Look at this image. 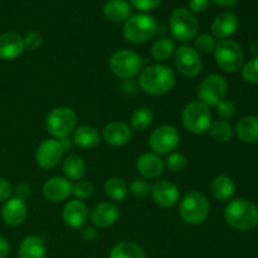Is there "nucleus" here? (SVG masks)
<instances>
[{"label":"nucleus","mask_w":258,"mask_h":258,"mask_svg":"<svg viewBox=\"0 0 258 258\" xmlns=\"http://www.w3.org/2000/svg\"><path fill=\"white\" fill-rule=\"evenodd\" d=\"M175 73L165 64H150L143 68L139 76L141 90L151 96H164L175 86Z\"/></svg>","instance_id":"f257e3e1"},{"label":"nucleus","mask_w":258,"mask_h":258,"mask_svg":"<svg viewBox=\"0 0 258 258\" xmlns=\"http://www.w3.org/2000/svg\"><path fill=\"white\" fill-rule=\"evenodd\" d=\"M224 218L237 231H251L258 224V207L248 199L237 198L226 207Z\"/></svg>","instance_id":"f03ea898"},{"label":"nucleus","mask_w":258,"mask_h":258,"mask_svg":"<svg viewBox=\"0 0 258 258\" xmlns=\"http://www.w3.org/2000/svg\"><path fill=\"white\" fill-rule=\"evenodd\" d=\"M158 32V22L151 15L141 14L131 15L122 28L123 37L133 44H144L155 37Z\"/></svg>","instance_id":"7ed1b4c3"},{"label":"nucleus","mask_w":258,"mask_h":258,"mask_svg":"<svg viewBox=\"0 0 258 258\" xmlns=\"http://www.w3.org/2000/svg\"><path fill=\"white\" fill-rule=\"evenodd\" d=\"M211 211L208 198L201 191H190L186 194L179 204V214L185 223L202 224L207 221Z\"/></svg>","instance_id":"20e7f679"},{"label":"nucleus","mask_w":258,"mask_h":258,"mask_svg":"<svg viewBox=\"0 0 258 258\" xmlns=\"http://www.w3.org/2000/svg\"><path fill=\"white\" fill-rule=\"evenodd\" d=\"M184 128L194 135H202L209 130L212 125V113L207 105L201 101L188 103L181 113Z\"/></svg>","instance_id":"39448f33"},{"label":"nucleus","mask_w":258,"mask_h":258,"mask_svg":"<svg viewBox=\"0 0 258 258\" xmlns=\"http://www.w3.org/2000/svg\"><path fill=\"white\" fill-rule=\"evenodd\" d=\"M171 37L179 42H189L196 38L199 30V22L196 15L186 8L174 10L169 19Z\"/></svg>","instance_id":"423d86ee"},{"label":"nucleus","mask_w":258,"mask_h":258,"mask_svg":"<svg viewBox=\"0 0 258 258\" xmlns=\"http://www.w3.org/2000/svg\"><path fill=\"white\" fill-rule=\"evenodd\" d=\"M108 67L116 77L121 80H131L143 70V58L134 50L121 49L111 55Z\"/></svg>","instance_id":"0eeeda50"},{"label":"nucleus","mask_w":258,"mask_h":258,"mask_svg":"<svg viewBox=\"0 0 258 258\" xmlns=\"http://www.w3.org/2000/svg\"><path fill=\"white\" fill-rule=\"evenodd\" d=\"M77 122V115L75 111L67 106H59L55 107L48 113L45 126L50 135L57 140L68 138L73 130L76 128Z\"/></svg>","instance_id":"6e6552de"},{"label":"nucleus","mask_w":258,"mask_h":258,"mask_svg":"<svg viewBox=\"0 0 258 258\" xmlns=\"http://www.w3.org/2000/svg\"><path fill=\"white\" fill-rule=\"evenodd\" d=\"M214 58L219 67L229 73L237 72L243 67L244 53L241 45L234 40L224 39L217 43L214 48Z\"/></svg>","instance_id":"1a4fd4ad"},{"label":"nucleus","mask_w":258,"mask_h":258,"mask_svg":"<svg viewBox=\"0 0 258 258\" xmlns=\"http://www.w3.org/2000/svg\"><path fill=\"white\" fill-rule=\"evenodd\" d=\"M227 88H228V85H227L226 78L223 76L213 73V75L207 76L202 81L197 95H198L199 101L208 107L217 106L226 98Z\"/></svg>","instance_id":"9d476101"},{"label":"nucleus","mask_w":258,"mask_h":258,"mask_svg":"<svg viewBox=\"0 0 258 258\" xmlns=\"http://www.w3.org/2000/svg\"><path fill=\"white\" fill-rule=\"evenodd\" d=\"M180 143L178 130L171 125H161L151 133L149 146L156 155H169L174 153Z\"/></svg>","instance_id":"9b49d317"},{"label":"nucleus","mask_w":258,"mask_h":258,"mask_svg":"<svg viewBox=\"0 0 258 258\" xmlns=\"http://www.w3.org/2000/svg\"><path fill=\"white\" fill-rule=\"evenodd\" d=\"M175 67L184 77L196 78L202 71V59L199 53L190 45L179 47L174 53Z\"/></svg>","instance_id":"f8f14e48"},{"label":"nucleus","mask_w":258,"mask_h":258,"mask_svg":"<svg viewBox=\"0 0 258 258\" xmlns=\"http://www.w3.org/2000/svg\"><path fill=\"white\" fill-rule=\"evenodd\" d=\"M64 150L57 139H45L38 145L35 151V163L44 170L55 168L63 158Z\"/></svg>","instance_id":"ddd939ff"},{"label":"nucleus","mask_w":258,"mask_h":258,"mask_svg":"<svg viewBox=\"0 0 258 258\" xmlns=\"http://www.w3.org/2000/svg\"><path fill=\"white\" fill-rule=\"evenodd\" d=\"M151 197L154 203L158 204L161 208H171L175 206L180 198L179 188L174 183L168 180L156 181L151 186Z\"/></svg>","instance_id":"4468645a"},{"label":"nucleus","mask_w":258,"mask_h":258,"mask_svg":"<svg viewBox=\"0 0 258 258\" xmlns=\"http://www.w3.org/2000/svg\"><path fill=\"white\" fill-rule=\"evenodd\" d=\"M73 184L63 176H52L43 185V194L52 203L64 202L72 196Z\"/></svg>","instance_id":"2eb2a0df"},{"label":"nucleus","mask_w":258,"mask_h":258,"mask_svg":"<svg viewBox=\"0 0 258 258\" xmlns=\"http://www.w3.org/2000/svg\"><path fill=\"white\" fill-rule=\"evenodd\" d=\"M62 219L66 226L72 229L83 228L88 221V208L82 201H70L62 211Z\"/></svg>","instance_id":"dca6fc26"},{"label":"nucleus","mask_w":258,"mask_h":258,"mask_svg":"<svg viewBox=\"0 0 258 258\" xmlns=\"http://www.w3.org/2000/svg\"><path fill=\"white\" fill-rule=\"evenodd\" d=\"M28 217V207L24 201L9 198L2 207V219L10 227H18L25 222Z\"/></svg>","instance_id":"f3484780"},{"label":"nucleus","mask_w":258,"mask_h":258,"mask_svg":"<svg viewBox=\"0 0 258 258\" xmlns=\"http://www.w3.org/2000/svg\"><path fill=\"white\" fill-rule=\"evenodd\" d=\"M25 49L24 39L15 32H7L0 35V59L13 60L23 54Z\"/></svg>","instance_id":"a211bd4d"},{"label":"nucleus","mask_w":258,"mask_h":258,"mask_svg":"<svg viewBox=\"0 0 258 258\" xmlns=\"http://www.w3.org/2000/svg\"><path fill=\"white\" fill-rule=\"evenodd\" d=\"M103 140L111 146H123L133 139V130L122 121H112L103 127Z\"/></svg>","instance_id":"6ab92c4d"},{"label":"nucleus","mask_w":258,"mask_h":258,"mask_svg":"<svg viewBox=\"0 0 258 258\" xmlns=\"http://www.w3.org/2000/svg\"><path fill=\"white\" fill-rule=\"evenodd\" d=\"M239 25L238 17L232 12H223L214 18L212 23V34L218 39H227L237 32Z\"/></svg>","instance_id":"aec40b11"},{"label":"nucleus","mask_w":258,"mask_h":258,"mask_svg":"<svg viewBox=\"0 0 258 258\" xmlns=\"http://www.w3.org/2000/svg\"><path fill=\"white\" fill-rule=\"evenodd\" d=\"M90 218L92 224L100 228H106L115 224L120 218V209L116 204L108 203H100L91 211Z\"/></svg>","instance_id":"412c9836"},{"label":"nucleus","mask_w":258,"mask_h":258,"mask_svg":"<svg viewBox=\"0 0 258 258\" xmlns=\"http://www.w3.org/2000/svg\"><path fill=\"white\" fill-rule=\"evenodd\" d=\"M136 169L144 179H155L163 174L165 165L159 155L153 153L143 154L136 160Z\"/></svg>","instance_id":"4be33fe9"},{"label":"nucleus","mask_w":258,"mask_h":258,"mask_svg":"<svg viewBox=\"0 0 258 258\" xmlns=\"http://www.w3.org/2000/svg\"><path fill=\"white\" fill-rule=\"evenodd\" d=\"M103 15L110 22H126L131 17V7L126 0H107L103 5Z\"/></svg>","instance_id":"5701e85b"},{"label":"nucleus","mask_w":258,"mask_h":258,"mask_svg":"<svg viewBox=\"0 0 258 258\" xmlns=\"http://www.w3.org/2000/svg\"><path fill=\"white\" fill-rule=\"evenodd\" d=\"M236 134L241 141L246 144H253L258 141V117L257 116H244L237 122Z\"/></svg>","instance_id":"b1692460"},{"label":"nucleus","mask_w":258,"mask_h":258,"mask_svg":"<svg viewBox=\"0 0 258 258\" xmlns=\"http://www.w3.org/2000/svg\"><path fill=\"white\" fill-rule=\"evenodd\" d=\"M236 185L232 178L227 175H219L212 180L211 193L213 198L218 202H227L233 197Z\"/></svg>","instance_id":"393cba45"},{"label":"nucleus","mask_w":258,"mask_h":258,"mask_svg":"<svg viewBox=\"0 0 258 258\" xmlns=\"http://www.w3.org/2000/svg\"><path fill=\"white\" fill-rule=\"evenodd\" d=\"M73 144L82 149H95L100 144V134L90 125H81L75 128Z\"/></svg>","instance_id":"a878e982"},{"label":"nucleus","mask_w":258,"mask_h":258,"mask_svg":"<svg viewBox=\"0 0 258 258\" xmlns=\"http://www.w3.org/2000/svg\"><path fill=\"white\" fill-rule=\"evenodd\" d=\"M47 248L40 237L28 236L19 246V258H45Z\"/></svg>","instance_id":"bb28decb"},{"label":"nucleus","mask_w":258,"mask_h":258,"mask_svg":"<svg viewBox=\"0 0 258 258\" xmlns=\"http://www.w3.org/2000/svg\"><path fill=\"white\" fill-rule=\"evenodd\" d=\"M62 170L64 174V178H67L68 180H82L86 174V163L82 156L72 154L64 159Z\"/></svg>","instance_id":"cd10ccee"},{"label":"nucleus","mask_w":258,"mask_h":258,"mask_svg":"<svg viewBox=\"0 0 258 258\" xmlns=\"http://www.w3.org/2000/svg\"><path fill=\"white\" fill-rule=\"evenodd\" d=\"M108 258H146L144 249L134 242L123 241L113 246Z\"/></svg>","instance_id":"c85d7f7f"},{"label":"nucleus","mask_w":258,"mask_h":258,"mask_svg":"<svg viewBox=\"0 0 258 258\" xmlns=\"http://www.w3.org/2000/svg\"><path fill=\"white\" fill-rule=\"evenodd\" d=\"M175 42L171 38H159L151 45V55L158 62H165L175 53Z\"/></svg>","instance_id":"c756f323"},{"label":"nucleus","mask_w":258,"mask_h":258,"mask_svg":"<svg viewBox=\"0 0 258 258\" xmlns=\"http://www.w3.org/2000/svg\"><path fill=\"white\" fill-rule=\"evenodd\" d=\"M208 131L211 138L217 143H228L232 140L234 134L233 127L227 120L212 121V125Z\"/></svg>","instance_id":"7c9ffc66"},{"label":"nucleus","mask_w":258,"mask_h":258,"mask_svg":"<svg viewBox=\"0 0 258 258\" xmlns=\"http://www.w3.org/2000/svg\"><path fill=\"white\" fill-rule=\"evenodd\" d=\"M127 185L121 178H108L105 183V193L111 201L122 202L127 197Z\"/></svg>","instance_id":"2f4dec72"},{"label":"nucleus","mask_w":258,"mask_h":258,"mask_svg":"<svg viewBox=\"0 0 258 258\" xmlns=\"http://www.w3.org/2000/svg\"><path fill=\"white\" fill-rule=\"evenodd\" d=\"M154 121V113L149 107H139L131 115V127L136 131H145Z\"/></svg>","instance_id":"473e14b6"},{"label":"nucleus","mask_w":258,"mask_h":258,"mask_svg":"<svg viewBox=\"0 0 258 258\" xmlns=\"http://www.w3.org/2000/svg\"><path fill=\"white\" fill-rule=\"evenodd\" d=\"M164 165L171 173H179V171H183L188 166V159H186L184 154L171 153L165 159Z\"/></svg>","instance_id":"72a5a7b5"},{"label":"nucleus","mask_w":258,"mask_h":258,"mask_svg":"<svg viewBox=\"0 0 258 258\" xmlns=\"http://www.w3.org/2000/svg\"><path fill=\"white\" fill-rule=\"evenodd\" d=\"M216 40L214 37L211 34H204L198 35L194 40V49L198 53H203V54H208V53L213 52L214 48H216Z\"/></svg>","instance_id":"f704fd0d"},{"label":"nucleus","mask_w":258,"mask_h":258,"mask_svg":"<svg viewBox=\"0 0 258 258\" xmlns=\"http://www.w3.org/2000/svg\"><path fill=\"white\" fill-rule=\"evenodd\" d=\"M130 191L136 198H145L151 193V185L146 179H134L130 183Z\"/></svg>","instance_id":"c9c22d12"},{"label":"nucleus","mask_w":258,"mask_h":258,"mask_svg":"<svg viewBox=\"0 0 258 258\" xmlns=\"http://www.w3.org/2000/svg\"><path fill=\"white\" fill-rule=\"evenodd\" d=\"M242 78L248 83H258V57L252 58L242 67Z\"/></svg>","instance_id":"e433bc0d"},{"label":"nucleus","mask_w":258,"mask_h":258,"mask_svg":"<svg viewBox=\"0 0 258 258\" xmlns=\"http://www.w3.org/2000/svg\"><path fill=\"white\" fill-rule=\"evenodd\" d=\"M93 193V186L90 181L87 180H78L73 184L72 194L80 201L88 199Z\"/></svg>","instance_id":"4c0bfd02"},{"label":"nucleus","mask_w":258,"mask_h":258,"mask_svg":"<svg viewBox=\"0 0 258 258\" xmlns=\"http://www.w3.org/2000/svg\"><path fill=\"white\" fill-rule=\"evenodd\" d=\"M217 112L221 116L222 120H229V118L234 117L237 112V107L231 101L223 100L217 105Z\"/></svg>","instance_id":"58836bf2"},{"label":"nucleus","mask_w":258,"mask_h":258,"mask_svg":"<svg viewBox=\"0 0 258 258\" xmlns=\"http://www.w3.org/2000/svg\"><path fill=\"white\" fill-rule=\"evenodd\" d=\"M24 39V44L27 49L35 50L38 48L42 47L43 44V37L39 32H35V30H32V32L27 33L25 37H23Z\"/></svg>","instance_id":"ea45409f"},{"label":"nucleus","mask_w":258,"mask_h":258,"mask_svg":"<svg viewBox=\"0 0 258 258\" xmlns=\"http://www.w3.org/2000/svg\"><path fill=\"white\" fill-rule=\"evenodd\" d=\"M130 2L140 12H150L160 5L161 0H130Z\"/></svg>","instance_id":"a19ab883"},{"label":"nucleus","mask_w":258,"mask_h":258,"mask_svg":"<svg viewBox=\"0 0 258 258\" xmlns=\"http://www.w3.org/2000/svg\"><path fill=\"white\" fill-rule=\"evenodd\" d=\"M12 194L13 186L10 184V181L8 179L0 176V202L8 201L9 198H12Z\"/></svg>","instance_id":"79ce46f5"},{"label":"nucleus","mask_w":258,"mask_h":258,"mask_svg":"<svg viewBox=\"0 0 258 258\" xmlns=\"http://www.w3.org/2000/svg\"><path fill=\"white\" fill-rule=\"evenodd\" d=\"M211 0H189V10L191 13H204L209 8Z\"/></svg>","instance_id":"37998d69"},{"label":"nucleus","mask_w":258,"mask_h":258,"mask_svg":"<svg viewBox=\"0 0 258 258\" xmlns=\"http://www.w3.org/2000/svg\"><path fill=\"white\" fill-rule=\"evenodd\" d=\"M14 193H15V198L25 202L30 197L32 189H30V185H28V184H25V183H22V184H19V185H17Z\"/></svg>","instance_id":"c03bdc74"},{"label":"nucleus","mask_w":258,"mask_h":258,"mask_svg":"<svg viewBox=\"0 0 258 258\" xmlns=\"http://www.w3.org/2000/svg\"><path fill=\"white\" fill-rule=\"evenodd\" d=\"M82 237L85 241L92 242L97 238V232H96V229L93 227H85L82 231Z\"/></svg>","instance_id":"a18cd8bd"},{"label":"nucleus","mask_w":258,"mask_h":258,"mask_svg":"<svg viewBox=\"0 0 258 258\" xmlns=\"http://www.w3.org/2000/svg\"><path fill=\"white\" fill-rule=\"evenodd\" d=\"M10 253V243L7 238L0 237V258H7Z\"/></svg>","instance_id":"49530a36"},{"label":"nucleus","mask_w":258,"mask_h":258,"mask_svg":"<svg viewBox=\"0 0 258 258\" xmlns=\"http://www.w3.org/2000/svg\"><path fill=\"white\" fill-rule=\"evenodd\" d=\"M216 5H219V7L223 8H228V7H233L234 4H237L238 0H212Z\"/></svg>","instance_id":"de8ad7c7"},{"label":"nucleus","mask_w":258,"mask_h":258,"mask_svg":"<svg viewBox=\"0 0 258 258\" xmlns=\"http://www.w3.org/2000/svg\"><path fill=\"white\" fill-rule=\"evenodd\" d=\"M60 141V144H62V148H63V150H71V149H72V145H73V141L72 140H70V139L68 138H66V139H62V140H59Z\"/></svg>","instance_id":"09e8293b"},{"label":"nucleus","mask_w":258,"mask_h":258,"mask_svg":"<svg viewBox=\"0 0 258 258\" xmlns=\"http://www.w3.org/2000/svg\"><path fill=\"white\" fill-rule=\"evenodd\" d=\"M249 49H251L252 54H258V43H252Z\"/></svg>","instance_id":"8fccbe9b"}]
</instances>
